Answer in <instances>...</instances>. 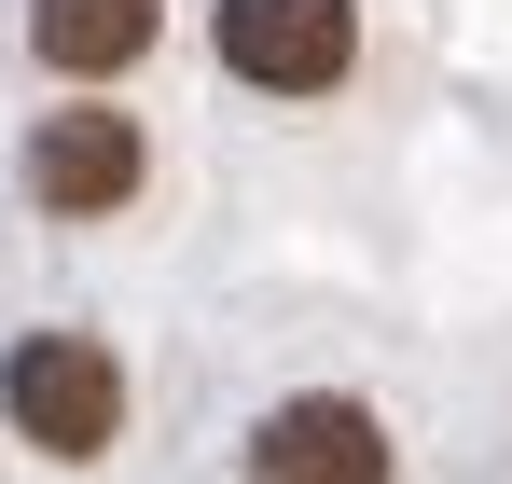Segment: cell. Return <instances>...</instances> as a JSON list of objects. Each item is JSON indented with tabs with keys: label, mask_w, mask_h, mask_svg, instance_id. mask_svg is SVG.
<instances>
[{
	"label": "cell",
	"mask_w": 512,
	"mask_h": 484,
	"mask_svg": "<svg viewBox=\"0 0 512 484\" xmlns=\"http://www.w3.org/2000/svg\"><path fill=\"white\" fill-rule=\"evenodd\" d=\"M14 194H28V222H56V236H111V222L153 194V125H139L125 97H56V111L14 125Z\"/></svg>",
	"instance_id": "2"
},
{
	"label": "cell",
	"mask_w": 512,
	"mask_h": 484,
	"mask_svg": "<svg viewBox=\"0 0 512 484\" xmlns=\"http://www.w3.org/2000/svg\"><path fill=\"white\" fill-rule=\"evenodd\" d=\"M222 484H402V429L374 388H277V402L236 415L222 443Z\"/></svg>",
	"instance_id": "3"
},
{
	"label": "cell",
	"mask_w": 512,
	"mask_h": 484,
	"mask_svg": "<svg viewBox=\"0 0 512 484\" xmlns=\"http://www.w3.org/2000/svg\"><path fill=\"white\" fill-rule=\"evenodd\" d=\"M14 42L56 97H125L167 42V0H14Z\"/></svg>",
	"instance_id": "5"
},
{
	"label": "cell",
	"mask_w": 512,
	"mask_h": 484,
	"mask_svg": "<svg viewBox=\"0 0 512 484\" xmlns=\"http://www.w3.org/2000/svg\"><path fill=\"white\" fill-rule=\"evenodd\" d=\"M208 56L263 111H319L360 70V0H208Z\"/></svg>",
	"instance_id": "4"
},
{
	"label": "cell",
	"mask_w": 512,
	"mask_h": 484,
	"mask_svg": "<svg viewBox=\"0 0 512 484\" xmlns=\"http://www.w3.org/2000/svg\"><path fill=\"white\" fill-rule=\"evenodd\" d=\"M139 429V374L97 319H28L0 346V443L42 471H111Z\"/></svg>",
	"instance_id": "1"
}]
</instances>
